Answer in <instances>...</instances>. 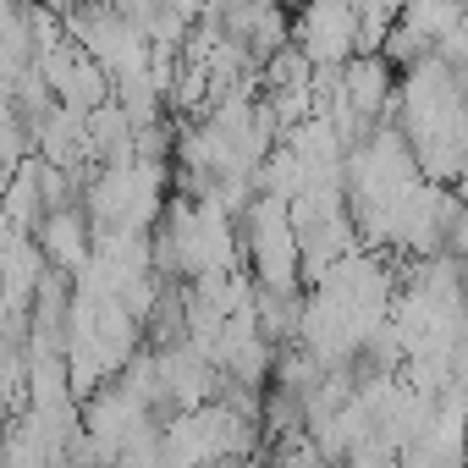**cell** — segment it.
<instances>
[{
	"label": "cell",
	"mask_w": 468,
	"mask_h": 468,
	"mask_svg": "<svg viewBox=\"0 0 468 468\" xmlns=\"http://www.w3.org/2000/svg\"><path fill=\"white\" fill-rule=\"evenodd\" d=\"M238 231H243V254L254 265L260 292H303V249H298L292 204L260 193L249 204V215L238 220Z\"/></svg>",
	"instance_id": "1"
},
{
	"label": "cell",
	"mask_w": 468,
	"mask_h": 468,
	"mask_svg": "<svg viewBox=\"0 0 468 468\" xmlns=\"http://www.w3.org/2000/svg\"><path fill=\"white\" fill-rule=\"evenodd\" d=\"M292 45L309 56L314 72H342L364 56L358 6H303L292 12Z\"/></svg>",
	"instance_id": "2"
}]
</instances>
